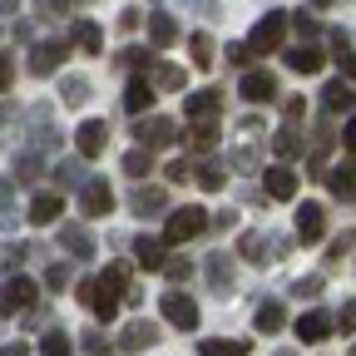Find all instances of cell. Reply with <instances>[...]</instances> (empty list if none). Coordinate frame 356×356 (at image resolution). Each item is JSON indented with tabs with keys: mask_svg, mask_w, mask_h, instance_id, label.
I'll return each instance as SVG.
<instances>
[{
	"mask_svg": "<svg viewBox=\"0 0 356 356\" xmlns=\"http://www.w3.org/2000/svg\"><path fill=\"white\" fill-rule=\"evenodd\" d=\"M124 292H129V267H124V262H114V267H104V277H95V282H84V287H79V302L95 312V317L114 322V317H119Z\"/></svg>",
	"mask_w": 356,
	"mask_h": 356,
	"instance_id": "obj_1",
	"label": "cell"
},
{
	"mask_svg": "<svg viewBox=\"0 0 356 356\" xmlns=\"http://www.w3.org/2000/svg\"><path fill=\"white\" fill-rule=\"evenodd\" d=\"M282 35H287V10H267V15L252 25V35H248V55H273V50H282Z\"/></svg>",
	"mask_w": 356,
	"mask_h": 356,
	"instance_id": "obj_2",
	"label": "cell"
},
{
	"mask_svg": "<svg viewBox=\"0 0 356 356\" xmlns=\"http://www.w3.org/2000/svg\"><path fill=\"white\" fill-rule=\"evenodd\" d=\"M203 228H208V208H198V203L173 208V213H168V228H163V248H168V243H188V238H198Z\"/></svg>",
	"mask_w": 356,
	"mask_h": 356,
	"instance_id": "obj_3",
	"label": "cell"
},
{
	"mask_svg": "<svg viewBox=\"0 0 356 356\" xmlns=\"http://www.w3.org/2000/svg\"><path fill=\"white\" fill-rule=\"evenodd\" d=\"M134 139H139V149H168L173 139H178V124L173 119H163V114H144L139 124H134Z\"/></svg>",
	"mask_w": 356,
	"mask_h": 356,
	"instance_id": "obj_4",
	"label": "cell"
},
{
	"mask_svg": "<svg viewBox=\"0 0 356 356\" xmlns=\"http://www.w3.org/2000/svg\"><path fill=\"white\" fill-rule=\"evenodd\" d=\"M104 144H109V124H104V119H84V124L74 129V149H79V159H99Z\"/></svg>",
	"mask_w": 356,
	"mask_h": 356,
	"instance_id": "obj_5",
	"label": "cell"
},
{
	"mask_svg": "<svg viewBox=\"0 0 356 356\" xmlns=\"http://www.w3.org/2000/svg\"><path fill=\"white\" fill-rule=\"evenodd\" d=\"M163 322L193 332V327H198V302H193L188 292H163Z\"/></svg>",
	"mask_w": 356,
	"mask_h": 356,
	"instance_id": "obj_6",
	"label": "cell"
},
{
	"mask_svg": "<svg viewBox=\"0 0 356 356\" xmlns=\"http://www.w3.org/2000/svg\"><path fill=\"white\" fill-rule=\"evenodd\" d=\"M243 99L248 104H273L277 99V74L273 70H248L243 74Z\"/></svg>",
	"mask_w": 356,
	"mask_h": 356,
	"instance_id": "obj_7",
	"label": "cell"
},
{
	"mask_svg": "<svg viewBox=\"0 0 356 356\" xmlns=\"http://www.w3.org/2000/svg\"><path fill=\"white\" fill-rule=\"evenodd\" d=\"M79 208H84L89 218H104V213L114 208V188L104 184V178H84V188H79Z\"/></svg>",
	"mask_w": 356,
	"mask_h": 356,
	"instance_id": "obj_8",
	"label": "cell"
},
{
	"mask_svg": "<svg viewBox=\"0 0 356 356\" xmlns=\"http://www.w3.org/2000/svg\"><path fill=\"white\" fill-rule=\"evenodd\" d=\"M322 233H327V208L322 203H302L297 208V238L302 243H322Z\"/></svg>",
	"mask_w": 356,
	"mask_h": 356,
	"instance_id": "obj_9",
	"label": "cell"
},
{
	"mask_svg": "<svg viewBox=\"0 0 356 356\" xmlns=\"http://www.w3.org/2000/svg\"><path fill=\"white\" fill-rule=\"evenodd\" d=\"M35 302V282L30 277H6V282H0V312H20V307H30Z\"/></svg>",
	"mask_w": 356,
	"mask_h": 356,
	"instance_id": "obj_10",
	"label": "cell"
},
{
	"mask_svg": "<svg viewBox=\"0 0 356 356\" xmlns=\"http://www.w3.org/2000/svg\"><path fill=\"white\" fill-rule=\"evenodd\" d=\"M159 341V327L144 317V322H129L124 327V337H119V351H129V356H139V351H149Z\"/></svg>",
	"mask_w": 356,
	"mask_h": 356,
	"instance_id": "obj_11",
	"label": "cell"
},
{
	"mask_svg": "<svg viewBox=\"0 0 356 356\" xmlns=\"http://www.w3.org/2000/svg\"><path fill=\"white\" fill-rule=\"evenodd\" d=\"M262 188H267V198L287 203V198H297V173L277 163V168H267V173H262Z\"/></svg>",
	"mask_w": 356,
	"mask_h": 356,
	"instance_id": "obj_12",
	"label": "cell"
},
{
	"mask_svg": "<svg viewBox=\"0 0 356 356\" xmlns=\"http://www.w3.org/2000/svg\"><path fill=\"white\" fill-rule=\"evenodd\" d=\"M60 248L70 257H95V238H89L84 222H65V228H60Z\"/></svg>",
	"mask_w": 356,
	"mask_h": 356,
	"instance_id": "obj_13",
	"label": "cell"
},
{
	"mask_svg": "<svg viewBox=\"0 0 356 356\" xmlns=\"http://www.w3.org/2000/svg\"><path fill=\"white\" fill-rule=\"evenodd\" d=\"M322 109H327V114H346V109H356V84L332 79V84L322 89Z\"/></svg>",
	"mask_w": 356,
	"mask_h": 356,
	"instance_id": "obj_14",
	"label": "cell"
},
{
	"mask_svg": "<svg viewBox=\"0 0 356 356\" xmlns=\"http://www.w3.org/2000/svg\"><path fill=\"white\" fill-rule=\"evenodd\" d=\"M297 337H302V346H322L332 337V317L327 312H307V317L297 322Z\"/></svg>",
	"mask_w": 356,
	"mask_h": 356,
	"instance_id": "obj_15",
	"label": "cell"
},
{
	"mask_svg": "<svg viewBox=\"0 0 356 356\" xmlns=\"http://www.w3.org/2000/svg\"><path fill=\"white\" fill-rule=\"evenodd\" d=\"M218 109H222V95H218V89H198V95H188V99H184V114H188V119H198V124H208Z\"/></svg>",
	"mask_w": 356,
	"mask_h": 356,
	"instance_id": "obj_16",
	"label": "cell"
},
{
	"mask_svg": "<svg viewBox=\"0 0 356 356\" xmlns=\"http://www.w3.org/2000/svg\"><path fill=\"white\" fill-rule=\"evenodd\" d=\"M208 287H213L218 297L233 292V257H228V252H213V257H208Z\"/></svg>",
	"mask_w": 356,
	"mask_h": 356,
	"instance_id": "obj_17",
	"label": "cell"
},
{
	"mask_svg": "<svg viewBox=\"0 0 356 356\" xmlns=\"http://www.w3.org/2000/svg\"><path fill=\"white\" fill-rule=\"evenodd\" d=\"M134 257H139V267L144 273H159V267L168 262V252H163V238H134Z\"/></svg>",
	"mask_w": 356,
	"mask_h": 356,
	"instance_id": "obj_18",
	"label": "cell"
},
{
	"mask_svg": "<svg viewBox=\"0 0 356 356\" xmlns=\"http://www.w3.org/2000/svg\"><path fill=\"white\" fill-rule=\"evenodd\" d=\"M238 252H243L248 262H273V257H277V243L267 238V233H243V238H238Z\"/></svg>",
	"mask_w": 356,
	"mask_h": 356,
	"instance_id": "obj_19",
	"label": "cell"
},
{
	"mask_svg": "<svg viewBox=\"0 0 356 356\" xmlns=\"http://www.w3.org/2000/svg\"><path fill=\"white\" fill-rule=\"evenodd\" d=\"M287 65H292L297 74H317V70L327 65V55L317 50V44H292V50H287Z\"/></svg>",
	"mask_w": 356,
	"mask_h": 356,
	"instance_id": "obj_20",
	"label": "cell"
},
{
	"mask_svg": "<svg viewBox=\"0 0 356 356\" xmlns=\"http://www.w3.org/2000/svg\"><path fill=\"white\" fill-rule=\"evenodd\" d=\"M60 213H65L60 193H35V198H30V222H40V228H50Z\"/></svg>",
	"mask_w": 356,
	"mask_h": 356,
	"instance_id": "obj_21",
	"label": "cell"
},
{
	"mask_svg": "<svg viewBox=\"0 0 356 356\" xmlns=\"http://www.w3.org/2000/svg\"><path fill=\"white\" fill-rule=\"evenodd\" d=\"M149 104H154V84H149V79H129V89H124V109L144 119Z\"/></svg>",
	"mask_w": 356,
	"mask_h": 356,
	"instance_id": "obj_22",
	"label": "cell"
},
{
	"mask_svg": "<svg viewBox=\"0 0 356 356\" xmlns=\"http://www.w3.org/2000/svg\"><path fill=\"white\" fill-rule=\"evenodd\" d=\"M60 44H50V40H44V44H35V50H30V74H55L60 70Z\"/></svg>",
	"mask_w": 356,
	"mask_h": 356,
	"instance_id": "obj_23",
	"label": "cell"
},
{
	"mask_svg": "<svg viewBox=\"0 0 356 356\" xmlns=\"http://www.w3.org/2000/svg\"><path fill=\"white\" fill-rule=\"evenodd\" d=\"M60 99H65L70 109H84V104H89V79H84V74H65V79H60Z\"/></svg>",
	"mask_w": 356,
	"mask_h": 356,
	"instance_id": "obj_24",
	"label": "cell"
},
{
	"mask_svg": "<svg viewBox=\"0 0 356 356\" xmlns=\"http://www.w3.org/2000/svg\"><path fill=\"white\" fill-rule=\"evenodd\" d=\"M327 184H332V193H337V198H351V193H356V159L337 163V168L327 173Z\"/></svg>",
	"mask_w": 356,
	"mask_h": 356,
	"instance_id": "obj_25",
	"label": "cell"
},
{
	"mask_svg": "<svg viewBox=\"0 0 356 356\" xmlns=\"http://www.w3.org/2000/svg\"><path fill=\"white\" fill-rule=\"evenodd\" d=\"M74 44L84 55H104V35H99V25L95 20H74Z\"/></svg>",
	"mask_w": 356,
	"mask_h": 356,
	"instance_id": "obj_26",
	"label": "cell"
},
{
	"mask_svg": "<svg viewBox=\"0 0 356 356\" xmlns=\"http://www.w3.org/2000/svg\"><path fill=\"white\" fill-rule=\"evenodd\" d=\"M252 322H257V332H282L287 327V307L282 302H262Z\"/></svg>",
	"mask_w": 356,
	"mask_h": 356,
	"instance_id": "obj_27",
	"label": "cell"
},
{
	"mask_svg": "<svg viewBox=\"0 0 356 356\" xmlns=\"http://www.w3.org/2000/svg\"><path fill=\"white\" fill-rule=\"evenodd\" d=\"M149 40L159 44V50H168V44L178 40V25H173L163 10H154V15H149Z\"/></svg>",
	"mask_w": 356,
	"mask_h": 356,
	"instance_id": "obj_28",
	"label": "cell"
},
{
	"mask_svg": "<svg viewBox=\"0 0 356 356\" xmlns=\"http://www.w3.org/2000/svg\"><path fill=\"white\" fill-rule=\"evenodd\" d=\"M163 203H168V198H163V188H144V184L134 188V213H144V218H149V213H159Z\"/></svg>",
	"mask_w": 356,
	"mask_h": 356,
	"instance_id": "obj_29",
	"label": "cell"
},
{
	"mask_svg": "<svg viewBox=\"0 0 356 356\" xmlns=\"http://www.w3.org/2000/svg\"><path fill=\"white\" fill-rule=\"evenodd\" d=\"M55 178L65 188H84V159H65V163H55Z\"/></svg>",
	"mask_w": 356,
	"mask_h": 356,
	"instance_id": "obj_30",
	"label": "cell"
},
{
	"mask_svg": "<svg viewBox=\"0 0 356 356\" xmlns=\"http://www.w3.org/2000/svg\"><path fill=\"white\" fill-rule=\"evenodd\" d=\"M124 173H134V178L154 173V154H149V149H129V154H124Z\"/></svg>",
	"mask_w": 356,
	"mask_h": 356,
	"instance_id": "obj_31",
	"label": "cell"
},
{
	"mask_svg": "<svg viewBox=\"0 0 356 356\" xmlns=\"http://www.w3.org/2000/svg\"><path fill=\"white\" fill-rule=\"evenodd\" d=\"M198 188H203V193H222V163H218V159H208V163L198 168Z\"/></svg>",
	"mask_w": 356,
	"mask_h": 356,
	"instance_id": "obj_32",
	"label": "cell"
},
{
	"mask_svg": "<svg viewBox=\"0 0 356 356\" xmlns=\"http://www.w3.org/2000/svg\"><path fill=\"white\" fill-rule=\"evenodd\" d=\"M332 44H337V65H341L346 84H356V55H351V44H346V35H332Z\"/></svg>",
	"mask_w": 356,
	"mask_h": 356,
	"instance_id": "obj_33",
	"label": "cell"
},
{
	"mask_svg": "<svg viewBox=\"0 0 356 356\" xmlns=\"http://www.w3.org/2000/svg\"><path fill=\"white\" fill-rule=\"evenodd\" d=\"M188 50H193V65H198V70H208V65H213V35H203V30H198V35L188 40Z\"/></svg>",
	"mask_w": 356,
	"mask_h": 356,
	"instance_id": "obj_34",
	"label": "cell"
},
{
	"mask_svg": "<svg viewBox=\"0 0 356 356\" xmlns=\"http://www.w3.org/2000/svg\"><path fill=\"white\" fill-rule=\"evenodd\" d=\"M149 70H154L159 89H184V70H178V65H149Z\"/></svg>",
	"mask_w": 356,
	"mask_h": 356,
	"instance_id": "obj_35",
	"label": "cell"
},
{
	"mask_svg": "<svg viewBox=\"0 0 356 356\" xmlns=\"http://www.w3.org/2000/svg\"><path fill=\"white\" fill-rule=\"evenodd\" d=\"M273 144H277V154H282V159H297V154H302V134H297V129L287 124V129L277 134V139H273Z\"/></svg>",
	"mask_w": 356,
	"mask_h": 356,
	"instance_id": "obj_36",
	"label": "cell"
},
{
	"mask_svg": "<svg viewBox=\"0 0 356 356\" xmlns=\"http://www.w3.org/2000/svg\"><path fill=\"white\" fill-rule=\"evenodd\" d=\"M40 351H44V356H70L74 346H70V337H65V332H44V341H40Z\"/></svg>",
	"mask_w": 356,
	"mask_h": 356,
	"instance_id": "obj_37",
	"label": "cell"
},
{
	"mask_svg": "<svg viewBox=\"0 0 356 356\" xmlns=\"http://www.w3.org/2000/svg\"><path fill=\"white\" fill-rule=\"evenodd\" d=\"M198 356H248V346L243 341H203Z\"/></svg>",
	"mask_w": 356,
	"mask_h": 356,
	"instance_id": "obj_38",
	"label": "cell"
},
{
	"mask_svg": "<svg viewBox=\"0 0 356 356\" xmlns=\"http://www.w3.org/2000/svg\"><path fill=\"white\" fill-rule=\"evenodd\" d=\"M44 287H50V292H65V287H70V267H65V262H55L50 273H44Z\"/></svg>",
	"mask_w": 356,
	"mask_h": 356,
	"instance_id": "obj_39",
	"label": "cell"
},
{
	"mask_svg": "<svg viewBox=\"0 0 356 356\" xmlns=\"http://www.w3.org/2000/svg\"><path fill=\"white\" fill-rule=\"evenodd\" d=\"M292 292H297V297H307V302H312V297H322V277H317V273H312V277H297V282H292Z\"/></svg>",
	"mask_w": 356,
	"mask_h": 356,
	"instance_id": "obj_40",
	"label": "cell"
},
{
	"mask_svg": "<svg viewBox=\"0 0 356 356\" xmlns=\"http://www.w3.org/2000/svg\"><path fill=\"white\" fill-rule=\"evenodd\" d=\"M15 173H20V178H40V154H35V149L20 154V159H15Z\"/></svg>",
	"mask_w": 356,
	"mask_h": 356,
	"instance_id": "obj_41",
	"label": "cell"
},
{
	"mask_svg": "<svg viewBox=\"0 0 356 356\" xmlns=\"http://www.w3.org/2000/svg\"><path fill=\"white\" fill-rule=\"evenodd\" d=\"M84 351L89 356H109V337L104 332H84Z\"/></svg>",
	"mask_w": 356,
	"mask_h": 356,
	"instance_id": "obj_42",
	"label": "cell"
},
{
	"mask_svg": "<svg viewBox=\"0 0 356 356\" xmlns=\"http://www.w3.org/2000/svg\"><path fill=\"white\" fill-rule=\"evenodd\" d=\"M10 84H15V60H10L6 50H0V95H6Z\"/></svg>",
	"mask_w": 356,
	"mask_h": 356,
	"instance_id": "obj_43",
	"label": "cell"
},
{
	"mask_svg": "<svg viewBox=\"0 0 356 356\" xmlns=\"http://www.w3.org/2000/svg\"><path fill=\"white\" fill-rule=\"evenodd\" d=\"M213 139H218L213 124H198V129H193V149H213Z\"/></svg>",
	"mask_w": 356,
	"mask_h": 356,
	"instance_id": "obj_44",
	"label": "cell"
},
{
	"mask_svg": "<svg viewBox=\"0 0 356 356\" xmlns=\"http://www.w3.org/2000/svg\"><path fill=\"white\" fill-rule=\"evenodd\" d=\"M163 273H168L173 282H188V273H193V267H188L184 257H173V262H163Z\"/></svg>",
	"mask_w": 356,
	"mask_h": 356,
	"instance_id": "obj_45",
	"label": "cell"
},
{
	"mask_svg": "<svg viewBox=\"0 0 356 356\" xmlns=\"http://www.w3.org/2000/svg\"><path fill=\"white\" fill-rule=\"evenodd\" d=\"M292 25H297V30H302L307 40H312V35L322 30V25H317V15H307V10H297V15H292Z\"/></svg>",
	"mask_w": 356,
	"mask_h": 356,
	"instance_id": "obj_46",
	"label": "cell"
},
{
	"mask_svg": "<svg viewBox=\"0 0 356 356\" xmlns=\"http://www.w3.org/2000/svg\"><path fill=\"white\" fill-rule=\"evenodd\" d=\"M163 173H168V184H184V178H188V173H193V168H188V163H184V159H173V163H168V168H163Z\"/></svg>",
	"mask_w": 356,
	"mask_h": 356,
	"instance_id": "obj_47",
	"label": "cell"
},
{
	"mask_svg": "<svg viewBox=\"0 0 356 356\" xmlns=\"http://www.w3.org/2000/svg\"><path fill=\"white\" fill-rule=\"evenodd\" d=\"M15 213H10V184H6V178H0V222H10Z\"/></svg>",
	"mask_w": 356,
	"mask_h": 356,
	"instance_id": "obj_48",
	"label": "cell"
},
{
	"mask_svg": "<svg viewBox=\"0 0 356 356\" xmlns=\"http://www.w3.org/2000/svg\"><path fill=\"white\" fill-rule=\"evenodd\" d=\"M337 327H341V332H356V302H346V307H341V317H337Z\"/></svg>",
	"mask_w": 356,
	"mask_h": 356,
	"instance_id": "obj_49",
	"label": "cell"
},
{
	"mask_svg": "<svg viewBox=\"0 0 356 356\" xmlns=\"http://www.w3.org/2000/svg\"><path fill=\"white\" fill-rule=\"evenodd\" d=\"M282 114H287V119H292V124H297V119H302V114H307V99H282Z\"/></svg>",
	"mask_w": 356,
	"mask_h": 356,
	"instance_id": "obj_50",
	"label": "cell"
},
{
	"mask_svg": "<svg viewBox=\"0 0 356 356\" xmlns=\"http://www.w3.org/2000/svg\"><path fill=\"white\" fill-rule=\"evenodd\" d=\"M228 163H233V168H257V154H252V149H238Z\"/></svg>",
	"mask_w": 356,
	"mask_h": 356,
	"instance_id": "obj_51",
	"label": "cell"
},
{
	"mask_svg": "<svg viewBox=\"0 0 356 356\" xmlns=\"http://www.w3.org/2000/svg\"><path fill=\"white\" fill-rule=\"evenodd\" d=\"M351 243H356V233H341V238H337V243H332V252H327V257H332V262H337V257H341V252H346V248H351Z\"/></svg>",
	"mask_w": 356,
	"mask_h": 356,
	"instance_id": "obj_52",
	"label": "cell"
},
{
	"mask_svg": "<svg viewBox=\"0 0 356 356\" xmlns=\"http://www.w3.org/2000/svg\"><path fill=\"white\" fill-rule=\"evenodd\" d=\"M341 139H346V149H351V154H356V114H351V119H346V129H341Z\"/></svg>",
	"mask_w": 356,
	"mask_h": 356,
	"instance_id": "obj_53",
	"label": "cell"
},
{
	"mask_svg": "<svg viewBox=\"0 0 356 356\" xmlns=\"http://www.w3.org/2000/svg\"><path fill=\"white\" fill-rule=\"evenodd\" d=\"M228 60L233 65H248V44H228Z\"/></svg>",
	"mask_w": 356,
	"mask_h": 356,
	"instance_id": "obj_54",
	"label": "cell"
},
{
	"mask_svg": "<svg viewBox=\"0 0 356 356\" xmlns=\"http://www.w3.org/2000/svg\"><path fill=\"white\" fill-rule=\"evenodd\" d=\"M0 356H30V351H25L20 341H10V346H6V351H0Z\"/></svg>",
	"mask_w": 356,
	"mask_h": 356,
	"instance_id": "obj_55",
	"label": "cell"
},
{
	"mask_svg": "<svg viewBox=\"0 0 356 356\" xmlns=\"http://www.w3.org/2000/svg\"><path fill=\"white\" fill-rule=\"evenodd\" d=\"M0 10H6V15H10V10H15V0H0Z\"/></svg>",
	"mask_w": 356,
	"mask_h": 356,
	"instance_id": "obj_56",
	"label": "cell"
},
{
	"mask_svg": "<svg viewBox=\"0 0 356 356\" xmlns=\"http://www.w3.org/2000/svg\"><path fill=\"white\" fill-rule=\"evenodd\" d=\"M273 356H297V351H273Z\"/></svg>",
	"mask_w": 356,
	"mask_h": 356,
	"instance_id": "obj_57",
	"label": "cell"
}]
</instances>
